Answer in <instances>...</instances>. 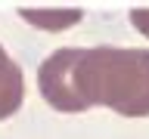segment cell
Segmentation results:
<instances>
[{"instance_id": "6da1fadb", "label": "cell", "mask_w": 149, "mask_h": 139, "mask_svg": "<svg viewBox=\"0 0 149 139\" xmlns=\"http://www.w3.org/2000/svg\"><path fill=\"white\" fill-rule=\"evenodd\" d=\"M74 83L84 108L106 105L124 118L149 114V50L93 46L74 62Z\"/></svg>"}, {"instance_id": "7a4b0ae2", "label": "cell", "mask_w": 149, "mask_h": 139, "mask_svg": "<svg viewBox=\"0 0 149 139\" xmlns=\"http://www.w3.org/2000/svg\"><path fill=\"white\" fill-rule=\"evenodd\" d=\"M78 46H62L53 56H47L37 71V87L56 111H87L78 99V83H74V62H78Z\"/></svg>"}, {"instance_id": "3957f363", "label": "cell", "mask_w": 149, "mask_h": 139, "mask_svg": "<svg viewBox=\"0 0 149 139\" xmlns=\"http://www.w3.org/2000/svg\"><path fill=\"white\" fill-rule=\"evenodd\" d=\"M25 99V77L22 68L13 62V56L0 46V120L13 118Z\"/></svg>"}, {"instance_id": "277c9868", "label": "cell", "mask_w": 149, "mask_h": 139, "mask_svg": "<svg viewBox=\"0 0 149 139\" xmlns=\"http://www.w3.org/2000/svg\"><path fill=\"white\" fill-rule=\"evenodd\" d=\"M19 16L25 19L28 25L40 28V31H65V28L78 25L84 19L81 9H19Z\"/></svg>"}, {"instance_id": "5b68a950", "label": "cell", "mask_w": 149, "mask_h": 139, "mask_svg": "<svg viewBox=\"0 0 149 139\" xmlns=\"http://www.w3.org/2000/svg\"><path fill=\"white\" fill-rule=\"evenodd\" d=\"M130 22H134V28H137L140 34L149 37V9H134L130 12Z\"/></svg>"}]
</instances>
